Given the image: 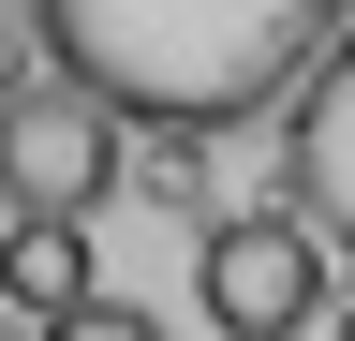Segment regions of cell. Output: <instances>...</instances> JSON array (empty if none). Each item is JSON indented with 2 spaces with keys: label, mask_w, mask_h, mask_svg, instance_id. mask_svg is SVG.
I'll return each instance as SVG.
<instances>
[{
  "label": "cell",
  "mask_w": 355,
  "mask_h": 341,
  "mask_svg": "<svg viewBox=\"0 0 355 341\" xmlns=\"http://www.w3.org/2000/svg\"><path fill=\"white\" fill-rule=\"evenodd\" d=\"M282 178H296V223L355 252V30L296 74V119H282Z\"/></svg>",
  "instance_id": "277c9868"
},
{
  "label": "cell",
  "mask_w": 355,
  "mask_h": 341,
  "mask_svg": "<svg viewBox=\"0 0 355 341\" xmlns=\"http://www.w3.org/2000/svg\"><path fill=\"white\" fill-rule=\"evenodd\" d=\"M193 297H207L222 341H311L340 312V267H326V238H311L296 208H222L193 238Z\"/></svg>",
  "instance_id": "7a4b0ae2"
},
{
  "label": "cell",
  "mask_w": 355,
  "mask_h": 341,
  "mask_svg": "<svg viewBox=\"0 0 355 341\" xmlns=\"http://www.w3.org/2000/svg\"><path fill=\"white\" fill-rule=\"evenodd\" d=\"M89 297H104V282H89V238H74V223H0V312H15L30 341L74 326Z\"/></svg>",
  "instance_id": "5b68a950"
},
{
  "label": "cell",
  "mask_w": 355,
  "mask_h": 341,
  "mask_svg": "<svg viewBox=\"0 0 355 341\" xmlns=\"http://www.w3.org/2000/svg\"><path fill=\"white\" fill-rule=\"evenodd\" d=\"M326 341H355V297H340V312H326Z\"/></svg>",
  "instance_id": "52a82bcc"
},
{
  "label": "cell",
  "mask_w": 355,
  "mask_h": 341,
  "mask_svg": "<svg viewBox=\"0 0 355 341\" xmlns=\"http://www.w3.org/2000/svg\"><path fill=\"white\" fill-rule=\"evenodd\" d=\"M119 119L89 104V90H60V74H15L0 90V223H74L89 238V208L119 193Z\"/></svg>",
  "instance_id": "3957f363"
},
{
  "label": "cell",
  "mask_w": 355,
  "mask_h": 341,
  "mask_svg": "<svg viewBox=\"0 0 355 341\" xmlns=\"http://www.w3.org/2000/svg\"><path fill=\"white\" fill-rule=\"evenodd\" d=\"M355 0H30L44 74L89 90L119 134H237L296 104Z\"/></svg>",
  "instance_id": "6da1fadb"
},
{
  "label": "cell",
  "mask_w": 355,
  "mask_h": 341,
  "mask_svg": "<svg viewBox=\"0 0 355 341\" xmlns=\"http://www.w3.org/2000/svg\"><path fill=\"white\" fill-rule=\"evenodd\" d=\"M44 341H178V326H163V312H133V297H89V312H74V326H44Z\"/></svg>",
  "instance_id": "8992f818"
}]
</instances>
